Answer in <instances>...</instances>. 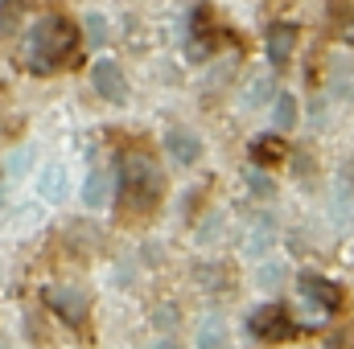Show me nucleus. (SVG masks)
Wrapping results in <instances>:
<instances>
[{"mask_svg":"<svg viewBox=\"0 0 354 349\" xmlns=\"http://www.w3.org/2000/svg\"><path fill=\"white\" fill-rule=\"evenodd\" d=\"M79 41H83V37H79V25H75L71 17H62V12H46V17L29 29L25 62H29L33 74H54V70H62V66L75 58Z\"/></svg>","mask_w":354,"mask_h":349,"instance_id":"f257e3e1","label":"nucleus"},{"mask_svg":"<svg viewBox=\"0 0 354 349\" xmlns=\"http://www.w3.org/2000/svg\"><path fill=\"white\" fill-rule=\"evenodd\" d=\"M161 197H165V177L149 157L132 152V157L120 161V173H115V201L120 206L149 214V210L161 206Z\"/></svg>","mask_w":354,"mask_h":349,"instance_id":"f03ea898","label":"nucleus"},{"mask_svg":"<svg viewBox=\"0 0 354 349\" xmlns=\"http://www.w3.org/2000/svg\"><path fill=\"white\" fill-rule=\"evenodd\" d=\"M248 333L256 341H288L297 333V321L288 317V304L272 300V304H260L252 317H248Z\"/></svg>","mask_w":354,"mask_h":349,"instance_id":"7ed1b4c3","label":"nucleus"},{"mask_svg":"<svg viewBox=\"0 0 354 349\" xmlns=\"http://www.w3.org/2000/svg\"><path fill=\"white\" fill-rule=\"evenodd\" d=\"M66 325H87V312H91V300L87 292H79V288H71V283H58V288H46V296H41Z\"/></svg>","mask_w":354,"mask_h":349,"instance_id":"20e7f679","label":"nucleus"},{"mask_svg":"<svg viewBox=\"0 0 354 349\" xmlns=\"http://www.w3.org/2000/svg\"><path fill=\"white\" fill-rule=\"evenodd\" d=\"M297 288H301V296H305L309 304H317L322 312H338V308H342V288H338L334 279L317 275V271H301V275H297Z\"/></svg>","mask_w":354,"mask_h":349,"instance_id":"39448f33","label":"nucleus"},{"mask_svg":"<svg viewBox=\"0 0 354 349\" xmlns=\"http://www.w3.org/2000/svg\"><path fill=\"white\" fill-rule=\"evenodd\" d=\"M91 83L95 90L107 99V103H128V79H124V70H120V62H111V58H99L95 66H91Z\"/></svg>","mask_w":354,"mask_h":349,"instance_id":"423d86ee","label":"nucleus"},{"mask_svg":"<svg viewBox=\"0 0 354 349\" xmlns=\"http://www.w3.org/2000/svg\"><path fill=\"white\" fill-rule=\"evenodd\" d=\"M210 50H214V41H210V8H206V4H198V8L189 12V41H185V58H189V62H206V58H210Z\"/></svg>","mask_w":354,"mask_h":349,"instance_id":"0eeeda50","label":"nucleus"},{"mask_svg":"<svg viewBox=\"0 0 354 349\" xmlns=\"http://www.w3.org/2000/svg\"><path fill=\"white\" fill-rule=\"evenodd\" d=\"M272 243H276V218H272V214H256V218H252V226H248V235L239 239L243 255H248V259H256V255H264Z\"/></svg>","mask_w":354,"mask_h":349,"instance_id":"6e6552de","label":"nucleus"},{"mask_svg":"<svg viewBox=\"0 0 354 349\" xmlns=\"http://www.w3.org/2000/svg\"><path fill=\"white\" fill-rule=\"evenodd\" d=\"M292 46H297V25L276 21V25L268 29V62H272L276 70H284L288 58H292Z\"/></svg>","mask_w":354,"mask_h":349,"instance_id":"1a4fd4ad","label":"nucleus"},{"mask_svg":"<svg viewBox=\"0 0 354 349\" xmlns=\"http://www.w3.org/2000/svg\"><path fill=\"white\" fill-rule=\"evenodd\" d=\"M334 218L354 226V161H346L334 177Z\"/></svg>","mask_w":354,"mask_h":349,"instance_id":"9d476101","label":"nucleus"},{"mask_svg":"<svg viewBox=\"0 0 354 349\" xmlns=\"http://www.w3.org/2000/svg\"><path fill=\"white\" fill-rule=\"evenodd\" d=\"M284 140H280V132H264V136H256L252 144H248V157H252V165H260V169H272V165H280L284 161Z\"/></svg>","mask_w":354,"mask_h":349,"instance_id":"9b49d317","label":"nucleus"},{"mask_svg":"<svg viewBox=\"0 0 354 349\" xmlns=\"http://www.w3.org/2000/svg\"><path fill=\"white\" fill-rule=\"evenodd\" d=\"M165 148H169V157L177 165H198V157H202V140L194 132H185V128H174L165 136Z\"/></svg>","mask_w":354,"mask_h":349,"instance_id":"f8f14e48","label":"nucleus"},{"mask_svg":"<svg viewBox=\"0 0 354 349\" xmlns=\"http://www.w3.org/2000/svg\"><path fill=\"white\" fill-rule=\"evenodd\" d=\"M297 128V99L288 94V90H280V94H272V132H292Z\"/></svg>","mask_w":354,"mask_h":349,"instance_id":"ddd939ff","label":"nucleus"},{"mask_svg":"<svg viewBox=\"0 0 354 349\" xmlns=\"http://www.w3.org/2000/svg\"><path fill=\"white\" fill-rule=\"evenodd\" d=\"M107 197H111V173L95 169L83 181V206H107Z\"/></svg>","mask_w":354,"mask_h":349,"instance_id":"4468645a","label":"nucleus"},{"mask_svg":"<svg viewBox=\"0 0 354 349\" xmlns=\"http://www.w3.org/2000/svg\"><path fill=\"white\" fill-rule=\"evenodd\" d=\"M37 193H41L46 201H62V197H66V169L50 165L46 173L37 177Z\"/></svg>","mask_w":354,"mask_h":349,"instance_id":"2eb2a0df","label":"nucleus"},{"mask_svg":"<svg viewBox=\"0 0 354 349\" xmlns=\"http://www.w3.org/2000/svg\"><path fill=\"white\" fill-rule=\"evenodd\" d=\"M198 349H231L223 317H210V321H202V329H198Z\"/></svg>","mask_w":354,"mask_h":349,"instance_id":"dca6fc26","label":"nucleus"},{"mask_svg":"<svg viewBox=\"0 0 354 349\" xmlns=\"http://www.w3.org/2000/svg\"><path fill=\"white\" fill-rule=\"evenodd\" d=\"M243 185H248V193H252V197H264V201H268V197H276V181H268L260 165H252V169L243 173Z\"/></svg>","mask_w":354,"mask_h":349,"instance_id":"f3484780","label":"nucleus"},{"mask_svg":"<svg viewBox=\"0 0 354 349\" xmlns=\"http://www.w3.org/2000/svg\"><path fill=\"white\" fill-rule=\"evenodd\" d=\"M272 94H276V83H272V74H260V79L248 87V94H243V107H264Z\"/></svg>","mask_w":354,"mask_h":349,"instance_id":"a211bd4d","label":"nucleus"},{"mask_svg":"<svg viewBox=\"0 0 354 349\" xmlns=\"http://www.w3.org/2000/svg\"><path fill=\"white\" fill-rule=\"evenodd\" d=\"M25 4L29 0H0V29H12L25 17Z\"/></svg>","mask_w":354,"mask_h":349,"instance_id":"6ab92c4d","label":"nucleus"},{"mask_svg":"<svg viewBox=\"0 0 354 349\" xmlns=\"http://www.w3.org/2000/svg\"><path fill=\"white\" fill-rule=\"evenodd\" d=\"M83 25H87V41L91 46H103V41H107V21H103L99 12H87Z\"/></svg>","mask_w":354,"mask_h":349,"instance_id":"aec40b11","label":"nucleus"},{"mask_svg":"<svg viewBox=\"0 0 354 349\" xmlns=\"http://www.w3.org/2000/svg\"><path fill=\"white\" fill-rule=\"evenodd\" d=\"M284 271H288V267H284V263H264V267H260V275H256V279H260V283H264V288H280V283H284Z\"/></svg>","mask_w":354,"mask_h":349,"instance_id":"412c9836","label":"nucleus"},{"mask_svg":"<svg viewBox=\"0 0 354 349\" xmlns=\"http://www.w3.org/2000/svg\"><path fill=\"white\" fill-rule=\"evenodd\" d=\"M334 94L338 99H354V70H334Z\"/></svg>","mask_w":354,"mask_h":349,"instance_id":"4be33fe9","label":"nucleus"},{"mask_svg":"<svg viewBox=\"0 0 354 349\" xmlns=\"http://www.w3.org/2000/svg\"><path fill=\"white\" fill-rule=\"evenodd\" d=\"M29 161H33V148H17V152L8 157V173H12V177H21L25 169H29Z\"/></svg>","mask_w":354,"mask_h":349,"instance_id":"5701e85b","label":"nucleus"},{"mask_svg":"<svg viewBox=\"0 0 354 349\" xmlns=\"http://www.w3.org/2000/svg\"><path fill=\"white\" fill-rule=\"evenodd\" d=\"M174 321H177V312L169 308V304H165V308H157V325H161V329H169Z\"/></svg>","mask_w":354,"mask_h":349,"instance_id":"b1692460","label":"nucleus"},{"mask_svg":"<svg viewBox=\"0 0 354 349\" xmlns=\"http://www.w3.org/2000/svg\"><path fill=\"white\" fill-rule=\"evenodd\" d=\"M157 349H181V346H177L174 337H161V341H157Z\"/></svg>","mask_w":354,"mask_h":349,"instance_id":"393cba45","label":"nucleus"},{"mask_svg":"<svg viewBox=\"0 0 354 349\" xmlns=\"http://www.w3.org/2000/svg\"><path fill=\"white\" fill-rule=\"evenodd\" d=\"M346 37H351V46H354V17H346Z\"/></svg>","mask_w":354,"mask_h":349,"instance_id":"a878e982","label":"nucleus"},{"mask_svg":"<svg viewBox=\"0 0 354 349\" xmlns=\"http://www.w3.org/2000/svg\"><path fill=\"white\" fill-rule=\"evenodd\" d=\"M0 206H4V181H0Z\"/></svg>","mask_w":354,"mask_h":349,"instance_id":"bb28decb","label":"nucleus"}]
</instances>
